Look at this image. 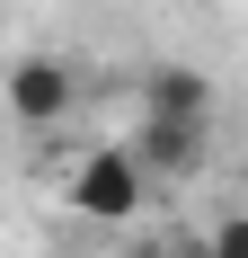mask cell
Wrapping results in <instances>:
<instances>
[{
    "mask_svg": "<svg viewBox=\"0 0 248 258\" xmlns=\"http://www.w3.org/2000/svg\"><path fill=\"white\" fill-rule=\"evenodd\" d=\"M213 258H248V223L239 214H213Z\"/></svg>",
    "mask_w": 248,
    "mask_h": 258,
    "instance_id": "5",
    "label": "cell"
},
{
    "mask_svg": "<svg viewBox=\"0 0 248 258\" xmlns=\"http://www.w3.org/2000/svg\"><path fill=\"white\" fill-rule=\"evenodd\" d=\"M142 196H151V178L133 169V152L124 143H106V152H89L71 169V205L89 214V223H133L142 214Z\"/></svg>",
    "mask_w": 248,
    "mask_h": 258,
    "instance_id": "1",
    "label": "cell"
},
{
    "mask_svg": "<svg viewBox=\"0 0 248 258\" xmlns=\"http://www.w3.org/2000/svg\"><path fill=\"white\" fill-rule=\"evenodd\" d=\"M71 98H80V80H71V62H53V53H27L18 72H9V116L18 125H62L71 116Z\"/></svg>",
    "mask_w": 248,
    "mask_h": 258,
    "instance_id": "3",
    "label": "cell"
},
{
    "mask_svg": "<svg viewBox=\"0 0 248 258\" xmlns=\"http://www.w3.org/2000/svg\"><path fill=\"white\" fill-rule=\"evenodd\" d=\"M142 178H195L213 152V116H142V134L124 143Z\"/></svg>",
    "mask_w": 248,
    "mask_h": 258,
    "instance_id": "2",
    "label": "cell"
},
{
    "mask_svg": "<svg viewBox=\"0 0 248 258\" xmlns=\"http://www.w3.org/2000/svg\"><path fill=\"white\" fill-rule=\"evenodd\" d=\"M124 258H169V249H160V240H142V249H124Z\"/></svg>",
    "mask_w": 248,
    "mask_h": 258,
    "instance_id": "6",
    "label": "cell"
},
{
    "mask_svg": "<svg viewBox=\"0 0 248 258\" xmlns=\"http://www.w3.org/2000/svg\"><path fill=\"white\" fill-rule=\"evenodd\" d=\"M142 116H213V80L195 62H160L142 80Z\"/></svg>",
    "mask_w": 248,
    "mask_h": 258,
    "instance_id": "4",
    "label": "cell"
}]
</instances>
